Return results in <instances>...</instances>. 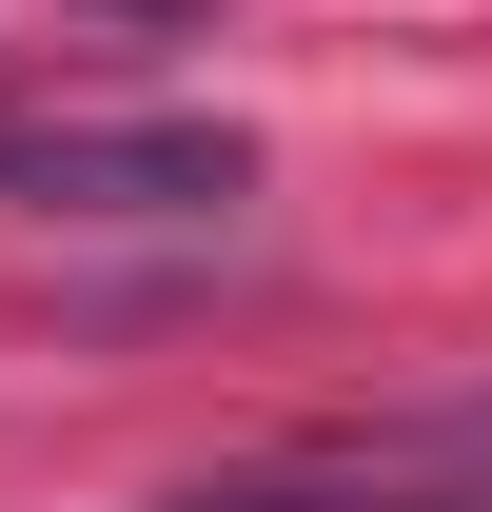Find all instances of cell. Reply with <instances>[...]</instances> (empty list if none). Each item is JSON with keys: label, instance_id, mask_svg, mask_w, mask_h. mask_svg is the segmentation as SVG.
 Segmentation results:
<instances>
[{"label": "cell", "instance_id": "6da1fadb", "mask_svg": "<svg viewBox=\"0 0 492 512\" xmlns=\"http://www.w3.org/2000/svg\"><path fill=\"white\" fill-rule=\"evenodd\" d=\"M158 512H492V394H433V414H355V434H276L178 473Z\"/></svg>", "mask_w": 492, "mask_h": 512}, {"label": "cell", "instance_id": "7a4b0ae2", "mask_svg": "<svg viewBox=\"0 0 492 512\" xmlns=\"http://www.w3.org/2000/svg\"><path fill=\"white\" fill-rule=\"evenodd\" d=\"M0 197L20 217H237L256 138L237 119H0Z\"/></svg>", "mask_w": 492, "mask_h": 512}]
</instances>
